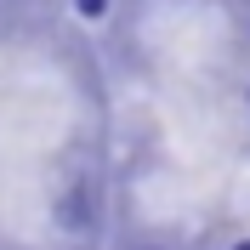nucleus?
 Returning a JSON list of instances; mask_svg holds the SVG:
<instances>
[{"instance_id":"obj_2","label":"nucleus","mask_w":250,"mask_h":250,"mask_svg":"<svg viewBox=\"0 0 250 250\" xmlns=\"http://www.w3.org/2000/svg\"><path fill=\"white\" fill-rule=\"evenodd\" d=\"M233 250H250V239H245V245H233Z\"/></svg>"},{"instance_id":"obj_1","label":"nucleus","mask_w":250,"mask_h":250,"mask_svg":"<svg viewBox=\"0 0 250 250\" xmlns=\"http://www.w3.org/2000/svg\"><path fill=\"white\" fill-rule=\"evenodd\" d=\"M108 12V0H80V17H103Z\"/></svg>"}]
</instances>
